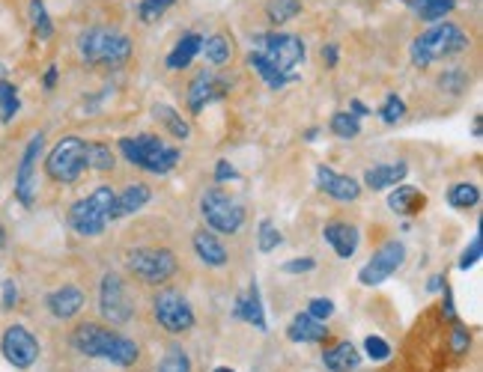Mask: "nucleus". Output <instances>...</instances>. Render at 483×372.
<instances>
[{"label":"nucleus","instance_id":"obj_1","mask_svg":"<svg viewBox=\"0 0 483 372\" xmlns=\"http://www.w3.org/2000/svg\"><path fill=\"white\" fill-rule=\"evenodd\" d=\"M72 349L84 358H96V360H108L113 367H131L138 364L140 349L135 340H129L126 333L111 331L105 325H96V322H84L72 331Z\"/></svg>","mask_w":483,"mask_h":372},{"label":"nucleus","instance_id":"obj_2","mask_svg":"<svg viewBox=\"0 0 483 372\" xmlns=\"http://www.w3.org/2000/svg\"><path fill=\"white\" fill-rule=\"evenodd\" d=\"M469 33L457 27L453 22H439L433 24L430 31L418 33L409 45V57L418 69H427V66L448 60V57H457L469 48Z\"/></svg>","mask_w":483,"mask_h":372},{"label":"nucleus","instance_id":"obj_3","mask_svg":"<svg viewBox=\"0 0 483 372\" xmlns=\"http://www.w3.org/2000/svg\"><path fill=\"white\" fill-rule=\"evenodd\" d=\"M117 146H120V155L126 158L131 167H140L153 176H165L179 164V149L167 146L158 135H147V131H140L135 137H122Z\"/></svg>","mask_w":483,"mask_h":372},{"label":"nucleus","instance_id":"obj_4","mask_svg":"<svg viewBox=\"0 0 483 372\" xmlns=\"http://www.w3.org/2000/svg\"><path fill=\"white\" fill-rule=\"evenodd\" d=\"M78 51L84 57V63L120 69L131 57V40L126 33L113 31V27H90V31H84L78 36Z\"/></svg>","mask_w":483,"mask_h":372},{"label":"nucleus","instance_id":"obj_5","mask_svg":"<svg viewBox=\"0 0 483 372\" xmlns=\"http://www.w3.org/2000/svg\"><path fill=\"white\" fill-rule=\"evenodd\" d=\"M111 203H113V190L108 185L96 188L90 197L75 199L69 208V226L84 238L102 235L111 224Z\"/></svg>","mask_w":483,"mask_h":372},{"label":"nucleus","instance_id":"obj_6","mask_svg":"<svg viewBox=\"0 0 483 372\" xmlns=\"http://www.w3.org/2000/svg\"><path fill=\"white\" fill-rule=\"evenodd\" d=\"M254 51H257L266 63H272L278 72L296 75V66L305 63L308 48L299 36L278 31V33H257L254 36Z\"/></svg>","mask_w":483,"mask_h":372},{"label":"nucleus","instance_id":"obj_7","mask_svg":"<svg viewBox=\"0 0 483 372\" xmlns=\"http://www.w3.org/2000/svg\"><path fill=\"white\" fill-rule=\"evenodd\" d=\"M201 215L212 233L224 235H236L245 224V208L239 206V199H233L221 188H210L201 197Z\"/></svg>","mask_w":483,"mask_h":372},{"label":"nucleus","instance_id":"obj_8","mask_svg":"<svg viewBox=\"0 0 483 372\" xmlns=\"http://www.w3.org/2000/svg\"><path fill=\"white\" fill-rule=\"evenodd\" d=\"M84 146H87V140L63 137L49 152V158H45V173L60 185H75L84 170H87V152H84Z\"/></svg>","mask_w":483,"mask_h":372},{"label":"nucleus","instance_id":"obj_9","mask_svg":"<svg viewBox=\"0 0 483 372\" xmlns=\"http://www.w3.org/2000/svg\"><path fill=\"white\" fill-rule=\"evenodd\" d=\"M126 265L138 280L156 283V286L167 283L179 269L174 251H167V247H135V251L129 253Z\"/></svg>","mask_w":483,"mask_h":372},{"label":"nucleus","instance_id":"obj_10","mask_svg":"<svg viewBox=\"0 0 483 372\" xmlns=\"http://www.w3.org/2000/svg\"><path fill=\"white\" fill-rule=\"evenodd\" d=\"M153 316L156 322L161 325V331L167 333H188L194 328V310L192 304H188V298L183 292L176 289H161L156 298H153Z\"/></svg>","mask_w":483,"mask_h":372},{"label":"nucleus","instance_id":"obj_11","mask_svg":"<svg viewBox=\"0 0 483 372\" xmlns=\"http://www.w3.org/2000/svg\"><path fill=\"white\" fill-rule=\"evenodd\" d=\"M99 310L111 325H126L135 316V304L129 301L126 283L120 274H105L99 283Z\"/></svg>","mask_w":483,"mask_h":372},{"label":"nucleus","instance_id":"obj_12","mask_svg":"<svg viewBox=\"0 0 483 372\" xmlns=\"http://www.w3.org/2000/svg\"><path fill=\"white\" fill-rule=\"evenodd\" d=\"M403 262H406V247H403V242L391 238V242H385L382 247H379L371 260H367L364 269L358 271V283L362 286L385 283L388 278H394V274L403 269Z\"/></svg>","mask_w":483,"mask_h":372},{"label":"nucleus","instance_id":"obj_13","mask_svg":"<svg viewBox=\"0 0 483 372\" xmlns=\"http://www.w3.org/2000/svg\"><path fill=\"white\" fill-rule=\"evenodd\" d=\"M0 351L15 369H31L40 358V340L24 325H9L0 337Z\"/></svg>","mask_w":483,"mask_h":372},{"label":"nucleus","instance_id":"obj_14","mask_svg":"<svg viewBox=\"0 0 483 372\" xmlns=\"http://www.w3.org/2000/svg\"><path fill=\"white\" fill-rule=\"evenodd\" d=\"M42 146H45V137L36 135L31 143H27L22 164L15 170V197H18V203L27 208L36 203V161L42 155Z\"/></svg>","mask_w":483,"mask_h":372},{"label":"nucleus","instance_id":"obj_15","mask_svg":"<svg viewBox=\"0 0 483 372\" xmlns=\"http://www.w3.org/2000/svg\"><path fill=\"white\" fill-rule=\"evenodd\" d=\"M317 188L322 194L340 199V203H355V199L362 197V182H358V179L337 173V170H331L326 164L317 167Z\"/></svg>","mask_w":483,"mask_h":372},{"label":"nucleus","instance_id":"obj_16","mask_svg":"<svg viewBox=\"0 0 483 372\" xmlns=\"http://www.w3.org/2000/svg\"><path fill=\"white\" fill-rule=\"evenodd\" d=\"M230 90L227 87V81H221L218 75L212 72H197L192 84H188V111L192 113H201L206 104H212L215 99H221V95Z\"/></svg>","mask_w":483,"mask_h":372},{"label":"nucleus","instance_id":"obj_17","mask_svg":"<svg viewBox=\"0 0 483 372\" xmlns=\"http://www.w3.org/2000/svg\"><path fill=\"white\" fill-rule=\"evenodd\" d=\"M322 238H326V244L340 256V260H353L355 251H358V244H362V233H358L355 224H349V221H331V224H326Z\"/></svg>","mask_w":483,"mask_h":372},{"label":"nucleus","instance_id":"obj_18","mask_svg":"<svg viewBox=\"0 0 483 372\" xmlns=\"http://www.w3.org/2000/svg\"><path fill=\"white\" fill-rule=\"evenodd\" d=\"M233 316L248 322L257 331H266V310H263V301H260V283L251 280L248 289H245L239 298L233 304Z\"/></svg>","mask_w":483,"mask_h":372},{"label":"nucleus","instance_id":"obj_19","mask_svg":"<svg viewBox=\"0 0 483 372\" xmlns=\"http://www.w3.org/2000/svg\"><path fill=\"white\" fill-rule=\"evenodd\" d=\"M149 199H153V190H149L147 185H129L126 190H120V194H113V203H111V221H120V217L126 215H135L140 212Z\"/></svg>","mask_w":483,"mask_h":372},{"label":"nucleus","instance_id":"obj_20","mask_svg":"<svg viewBox=\"0 0 483 372\" xmlns=\"http://www.w3.org/2000/svg\"><path fill=\"white\" fill-rule=\"evenodd\" d=\"M45 304H49L54 319H72V316H78L84 307V292L78 286H60V289H54L49 298H45Z\"/></svg>","mask_w":483,"mask_h":372},{"label":"nucleus","instance_id":"obj_21","mask_svg":"<svg viewBox=\"0 0 483 372\" xmlns=\"http://www.w3.org/2000/svg\"><path fill=\"white\" fill-rule=\"evenodd\" d=\"M192 244H194L197 260L212 265V269H221V265H227V260H230V253H227V247L221 244V238H218L212 230H197Z\"/></svg>","mask_w":483,"mask_h":372},{"label":"nucleus","instance_id":"obj_22","mask_svg":"<svg viewBox=\"0 0 483 372\" xmlns=\"http://www.w3.org/2000/svg\"><path fill=\"white\" fill-rule=\"evenodd\" d=\"M424 206H427V194L412 185H397L391 194H388V208H391L394 215L412 217V215H418Z\"/></svg>","mask_w":483,"mask_h":372},{"label":"nucleus","instance_id":"obj_23","mask_svg":"<svg viewBox=\"0 0 483 372\" xmlns=\"http://www.w3.org/2000/svg\"><path fill=\"white\" fill-rule=\"evenodd\" d=\"M287 340L290 342H326L328 328H326V322L308 316V313H299L287 325Z\"/></svg>","mask_w":483,"mask_h":372},{"label":"nucleus","instance_id":"obj_24","mask_svg":"<svg viewBox=\"0 0 483 372\" xmlns=\"http://www.w3.org/2000/svg\"><path fill=\"white\" fill-rule=\"evenodd\" d=\"M409 173V167L403 161H391V164H376L364 170V185L371 190H385V188H397Z\"/></svg>","mask_w":483,"mask_h":372},{"label":"nucleus","instance_id":"obj_25","mask_svg":"<svg viewBox=\"0 0 483 372\" xmlns=\"http://www.w3.org/2000/svg\"><path fill=\"white\" fill-rule=\"evenodd\" d=\"M322 364L328 372H355L362 367V351L353 342H337L335 349L322 351Z\"/></svg>","mask_w":483,"mask_h":372},{"label":"nucleus","instance_id":"obj_26","mask_svg":"<svg viewBox=\"0 0 483 372\" xmlns=\"http://www.w3.org/2000/svg\"><path fill=\"white\" fill-rule=\"evenodd\" d=\"M201 45H203V36L201 33H194V31H188L179 36V42L174 45V51L167 54V69H185V66H192V60L197 54H201Z\"/></svg>","mask_w":483,"mask_h":372},{"label":"nucleus","instance_id":"obj_27","mask_svg":"<svg viewBox=\"0 0 483 372\" xmlns=\"http://www.w3.org/2000/svg\"><path fill=\"white\" fill-rule=\"evenodd\" d=\"M403 4L412 9L415 18L430 22V24H439V22H444V15L453 13L457 0H403Z\"/></svg>","mask_w":483,"mask_h":372},{"label":"nucleus","instance_id":"obj_28","mask_svg":"<svg viewBox=\"0 0 483 372\" xmlns=\"http://www.w3.org/2000/svg\"><path fill=\"white\" fill-rule=\"evenodd\" d=\"M248 66L260 75L263 81H266V87H272V90H283V87H290V84H296V81H299V75H283V72H278L272 63L263 60V57H260L257 51H251V54H248Z\"/></svg>","mask_w":483,"mask_h":372},{"label":"nucleus","instance_id":"obj_29","mask_svg":"<svg viewBox=\"0 0 483 372\" xmlns=\"http://www.w3.org/2000/svg\"><path fill=\"white\" fill-rule=\"evenodd\" d=\"M153 117L167 128V135H174L176 140H188L192 137V126L183 120V113L170 104H153Z\"/></svg>","mask_w":483,"mask_h":372},{"label":"nucleus","instance_id":"obj_30","mask_svg":"<svg viewBox=\"0 0 483 372\" xmlns=\"http://www.w3.org/2000/svg\"><path fill=\"white\" fill-rule=\"evenodd\" d=\"M201 54L206 57V63H210V66H215V69H221V66L230 63L233 45H230V40H227L224 33H212V36H206V40H203Z\"/></svg>","mask_w":483,"mask_h":372},{"label":"nucleus","instance_id":"obj_31","mask_svg":"<svg viewBox=\"0 0 483 372\" xmlns=\"http://www.w3.org/2000/svg\"><path fill=\"white\" fill-rule=\"evenodd\" d=\"M84 152H87V167L90 170H99V173H108V170H113V164H117V158H113V152H111L108 143L87 140Z\"/></svg>","mask_w":483,"mask_h":372},{"label":"nucleus","instance_id":"obj_32","mask_svg":"<svg viewBox=\"0 0 483 372\" xmlns=\"http://www.w3.org/2000/svg\"><path fill=\"white\" fill-rule=\"evenodd\" d=\"M448 203L453 208H475L480 203V188L475 182H453L448 188Z\"/></svg>","mask_w":483,"mask_h":372},{"label":"nucleus","instance_id":"obj_33","mask_svg":"<svg viewBox=\"0 0 483 372\" xmlns=\"http://www.w3.org/2000/svg\"><path fill=\"white\" fill-rule=\"evenodd\" d=\"M299 13H301V0H269L266 4V15L274 27L292 22Z\"/></svg>","mask_w":483,"mask_h":372},{"label":"nucleus","instance_id":"obj_34","mask_svg":"<svg viewBox=\"0 0 483 372\" xmlns=\"http://www.w3.org/2000/svg\"><path fill=\"white\" fill-rule=\"evenodd\" d=\"M331 135L353 140L362 135V122H358V117H353L349 111H337L335 117H331Z\"/></svg>","mask_w":483,"mask_h":372},{"label":"nucleus","instance_id":"obj_35","mask_svg":"<svg viewBox=\"0 0 483 372\" xmlns=\"http://www.w3.org/2000/svg\"><path fill=\"white\" fill-rule=\"evenodd\" d=\"M158 372H192V358L183 346H167L165 358H161Z\"/></svg>","mask_w":483,"mask_h":372},{"label":"nucleus","instance_id":"obj_36","mask_svg":"<svg viewBox=\"0 0 483 372\" xmlns=\"http://www.w3.org/2000/svg\"><path fill=\"white\" fill-rule=\"evenodd\" d=\"M18 111H22V99H18V90H15L9 81H0V120L13 122Z\"/></svg>","mask_w":483,"mask_h":372},{"label":"nucleus","instance_id":"obj_37","mask_svg":"<svg viewBox=\"0 0 483 372\" xmlns=\"http://www.w3.org/2000/svg\"><path fill=\"white\" fill-rule=\"evenodd\" d=\"M283 244V235L281 230L274 226V221H260V230H257V251L260 253H272V251H278V247Z\"/></svg>","mask_w":483,"mask_h":372},{"label":"nucleus","instance_id":"obj_38","mask_svg":"<svg viewBox=\"0 0 483 372\" xmlns=\"http://www.w3.org/2000/svg\"><path fill=\"white\" fill-rule=\"evenodd\" d=\"M31 22H33V31L40 40H51L54 36V24H51L49 9H45L42 0H31Z\"/></svg>","mask_w":483,"mask_h":372},{"label":"nucleus","instance_id":"obj_39","mask_svg":"<svg viewBox=\"0 0 483 372\" xmlns=\"http://www.w3.org/2000/svg\"><path fill=\"white\" fill-rule=\"evenodd\" d=\"M403 117H406V102L397 93L385 95L382 108H379V120H382L385 126H397V122H400Z\"/></svg>","mask_w":483,"mask_h":372},{"label":"nucleus","instance_id":"obj_40","mask_svg":"<svg viewBox=\"0 0 483 372\" xmlns=\"http://www.w3.org/2000/svg\"><path fill=\"white\" fill-rule=\"evenodd\" d=\"M174 4H176V0H140V4H138V15H140V22H144V24H153Z\"/></svg>","mask_w":483,"mask_h":372},{"label":"nucleus","instance_id":"obj_41","mask_svg":"<svg viewBox=\"0 0 483 372\" xmlns=\"http://www.w3.org/2000/svg\"><path fill=\"white\" fill-rule=\"evenodd\" d=\"M364 355L379 364V360H388V358H391V346H388V342H385L382 337H373V333H371V337L364 340Z\"/></svg>","mask_w":483,"mask_h":372},{"label":"nucleus","instance_id":"obj_42","mask_svg":"<svg viewBox=\"0 0 483 372\" xmlns=\"http://www.w3.org/2000/svg\"><path fill=\"white\" fill-rule=\"evenodd\" d=\"M451 349L453 355H466L471 349V333L462 328V322H453V331H451Z\"/></svg>","mask_w":483,"mask_h":372},{"label":"nucleus","instance_id":"obj_43","mask_svg":"<svg viewBox=\"0 0 483 372\" xmlns=\"http://www.w3.org/2000/svg\"><path fill=\"white\" fill-rule=\"evenodd\" d=\"M480 251H483V242H480V233L471 238V244L462 251L460 256V271H469V269H475V265L480 262Z\"/></svg>","mask_w":483,"mask_h":372},{"label":"nucleus","instance_id":"obj_44","mask_svg":"<svg viewBox=\"0 0 483 372\" xmlns=\"http://www.w3.org/2000/svg\"><path fill=\"white\" fill-rule=\"evenodd\" d=\"M305 313H308V316L319 319V322H328L331 316H335V301H331V298H310Z\"/></svg>","mask_w":483,"mask_h":372},{"label":"nucleus","instance_id":"obj_45","mask_svg":"<svg viewBox=\"0 0 483 372\" xmlns=\"http://www.w3.org/2000/svg\"><path fill=\"white\" fill-rule=\"evenodd\" d=\"M439 84H442V87H448L451 93H462L469 87V78L462 72H444L439 78Z\"/></svg>","mask_w":483,"mask_h":372},{"label":"nucleus","instance_id":"obj_46","mask_svg":"<svg viewBox=\"0 0 483 372\" xmlns=\"http://www.w3.org/2000/svg\"><path fill=\"white\" fill-rule=\"evenodd\" d=\"M314 269H317V262L310 260V256H301V260L283 262V271H287V274H308V271H314Z\"/></svg>","mask_w":483,"mask_h":372},{"label":"nucleus","instance_id":"obj_47","mask_svg":"<svg viewBox=\"0 0 483 372\" xmlns=\"http://www.w3.org/2000/svg\"><path fill=\"white\" fill-rule=\"evenodd\" d=\"M230 179H239V170H236L227 158H221L215 164V182H230Z\"/></svg>","mask_w":483,"mask_h":372},{"label":"nucleus","instance_id":"obj_48","mask_svg":"<svg viewBox=\"0 0 483 372\" xmlns=\"http://www.w3.org/2000/svg\"><path fill=\"white\" fill-rule=\"evenodd\" d=\"M15 304H18V289L13 280H6L4 283V310H13Z\"/></svg>","mask_w":483,"mask_h":372},{"label":"nucleus","instance_id":"obj_49","mask_svg":"<svg viewBox=\"0 0 483 372\" xmlns=\"http://www.w3.org/2000/svg\"><path fill=\"white\" fill-rule=\"evenodd\" d=\"M322 60H326V66H337V45L335 42L322 45Z\"/></svg>","mask_w":483,"mask_h":372},{"label":"nucleus","instance_id":"obj_50","mask_svg":"<svg viewBox=\"0 0 483 372\" xmlns=\"http://www.w3.org/2000/svg\"><path fill=\"white\" fill-rule=\"evenodd\" d=\"M349 108H353L349 113H353V117H358V120H362V117H367V113H371V111L364 108V102H358V99H353V104H349Z\"/></svg>","mask_w":483,"mask_h":372},{"label":"nucleus","instance_id":"obj_51","mask_svg":"<svg viewBox=\"0 0 483 372\" xmlns=\"http://www.w3.org/2000/svg\"><path fill=\"white\" fill-rule=\"evenodd\" d=\"M42 84H45V90H54V87H57V66H51V69L45 72Z\"/></svg>","mask_w":483,"mask_h":372},{"label":"nucleus","instance_id":"obj_52","mask_svg":"<svg viewBox=\"0 0 483 372\" xmlns=\"http://www.w3.org/2000/svg\"><path fill=\"white\" fill-rule=\"evenodd\" d=\"M427 289H430V292H442V289H444V278H442V274H433L430 283H427Z\"/></svg>","mask_w":483,"mask_h":372},{"label":"nucleus","instance_id":"obj_53","mask_svg":"<svg viewBox=\"0 0 483 372\" xmlns=\"http://www.w3.org/2000/svg\"><path fill=\"white\" fill-rule=\"evenodd\" d=\"M4 244H6V233H4V226H0V251H4Z\"/></svg>","mask_w":483,"mask_h":372},{"label":"nucleus","instance_id":"obj_54","mask_svg":"<svg viewBox=\"0 0 483 372\" xmlns=\"http://www.w3.org/2000/svg\"><path fill=\"white\" fill-rule=\"evenodd\" d=\"M212 372H236V369L233 367H215Z\"/></svg>","mask_w":483,"mask_h":372}]
</instances>
